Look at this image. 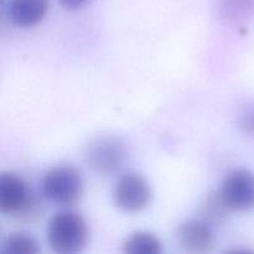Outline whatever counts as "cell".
I'll return each instance as SVG.
<instances>
[{
	"label": "cell",
	"instance_id": "cell-1",
	"mask_svg": "<svg viewBox=\"0 0 254 254\" xmlns=\"http://www.w3.org/2000/svg\"><path fill=\"white\" fill-rule=\"evenodd\" d=\"M0 211L4 215L32 221L41 216V205L21 176L4 173L0 178Z\"/></svg>",
	"mask_w": 254,
	"mask_h": 254
},
{
	"label": "cell",
	"instance_id": "cell-2",
	"mask_svg": "<svg viewBox=\"0 0 254 254\" xmlns=\"http://www.w3.org/2000/svg\"><path fill=\"white\" fill-rule=\"evenodd\" d=\"M88 230L83 217L76 212L57 213L47 227V242L57 253H76L83 250Z\"/></svg>",
	"mask_w": 254,
	"mask_h": 254
},
{
	"label": "cell",
	"instance_id": "cell-3",
	"mask_svg": "<svg viewBox=\"0 0 254 254\" xmlns=\"http://www.w3.org/2000/svg\"><path fill=\"white\" fill-rule=\"evenodd\" d=\"M128 156L127 146L119 138L103 135L94 138L84 149V161L99 175H112L124 165Z\"/></svg>",
	"mask_w": 254,
	"mask_h": 254
},
{
	"label": "cell",
	"instance_id": "cell-4",
	"mask_svg": "<svg viewBox=\"0 0 254 254\" xmlns=\"http://www.w3.org/2000/svg\"><path fill=\"white\" fill-rule=\"evenodd\" d=\"M42 192L50 201L59 205H73L83 192V180L72 166L51 169L42 180Z\"/></svg>",
	"mask_w": 254,
	"mask_h": 254
},
{
	"label": "cell",
	"instance_id": "cell-5",
	"mask_svg": "<svg viewBox=\"0 0 254 254\" xmlns=\"http://www.w3.org/2000/svg\"><path fill=\"white\" fill-rule=\"evenodd\" d=\"M151 197L153 192L150 185L139 174H126L114 186V202L126 212H139L144 210L150 203Z\"/></svg>",
	"mask_w": 254,
	"mask_h": 254
},
{
	"label": "cell",
	"instance_id": "cell-6",
	"mask_svg": "<svg viewBox=\"0 0 254 254\" xmlns=\"http://www.w3.org/2000/svg\"><path fill=\"white\" fill-rule=\"evenodd\" d=\"M231 211H250L254 208V174L240 169L228 174L218 190Z\"/></svg>",
	"mask_w": 254,
	"mask_h": 254
},
{
	"label": "cell",
	"instance_id": "cell-7",
	"mask_svg": "<svg viewBox=\"0 0 254 254\" xmlns=\"http://www.w3.org/2000/svg\"><path fill=\"white\" fill-rule=\"evenodd\" d=\"M178 241L181 250L188 253H207L215 246L212 228L203 218H193L181 223L178 231Z\"/></svg>",
	"mask_w": 254,
	"mask_h": 254
},
{
	"label": "cell",
	"instance_id": "cell-8",
	"mask_svg": "<svg viewBox=\"0 0 254 254\" xmlns=\"http://www.w3.org/2000/svg\"><path fill=\"white\" fill-rule=\"evenodd\" d=\"M49 11V0H10L7 16L19 27H32L42 21Z\"/></svg>",
	"mask_w": 254,
	"mask_h": 254
},
{
	"label": "cell",
	"instance_id": "cell-9",
	"mask_svg": "<svg viewBox=\"0 0 254 254\" xmlns=\"http://www.w3.org/2000/svg\"><path fill=\"white\" fill-rule=\"evenodd\" d=\"M122 251L127 254H158L163 247L160 240L153 233L136 232L127 238Z\"/></svg>",
	"mask_w": 254,
	"mask_h": 254
},
{
	"label": "cell",
	"instance_id": "cell-10",
	"mask_svg": "<svg viewBox=\"0 0 254 254\" xmlns=\"http://www.w3.org/2000/svg\"><path fill=\"white\" fill-rule=\"evenodd\" d=\"M0 252L2 254H36L40 252V248L32 236L17 232L5 238Z\"/></svg>",
	"mask_w": 254,
	"mask_h": 254
},
{
	"label": "cell",
	"instance_id": "cell-11",
	"mask_svg": "<svg viewBox=\"0 0 254 254\" xmlns=\"http://www.w3.org/2000/svg\"><path fill=\"white\" fill-rule=\"evenodd\" d=\"M220 10L230 21H246L254 15V0H220Z\"/></svg>",
	"mask_w": 254,
	"mask_h": 254
},
{
	"label": "cell",
	"instance_id": "cell-12",
	"mask_svg": "<svg viewBox=\"0 0 254 254\" xmlns=\"http://www.w3.org/2000/svg\"><path fill=\"white\" fill-rule=\"evenodd\" d=\"M231 208L226 205L223 198L221 197L220 192H213L206 198L202 206L203 220L212 223H221L227 218L228 212Z\"/></svg>",
	"mask_w": 254,
	"mask_h": 254
},
{
	"label": "cell",
	"instance_id": "cell-13",
	"mask_svg": "<svg viewBox=\"0 0 254 254\" xmlns=\"http://www.w3.org/2000/svg\"><path fill=\"white\" fill-rule=\"evenodd\" d=\"M241 130L247 135L254 136V103L246 107L238 117Z\"/></svg>",
	"mask_w": 254,
	"mask_h": 254
},
{
	"label": "cell",
	"instance_id": "cell-14",
	"mask_svg": "<svg viewBox=\"0 0 254 254\" xmlns=\"http://www.w3.org/2000/svg\"><path fill=\"white\" fill-rule=\"evenodd\" d=\"M62 6L67 10H78L86 6L92 0H59Z\"/></svg>",
	"mask_w": 254,
	"mask_h": 254
}]
</instances>
